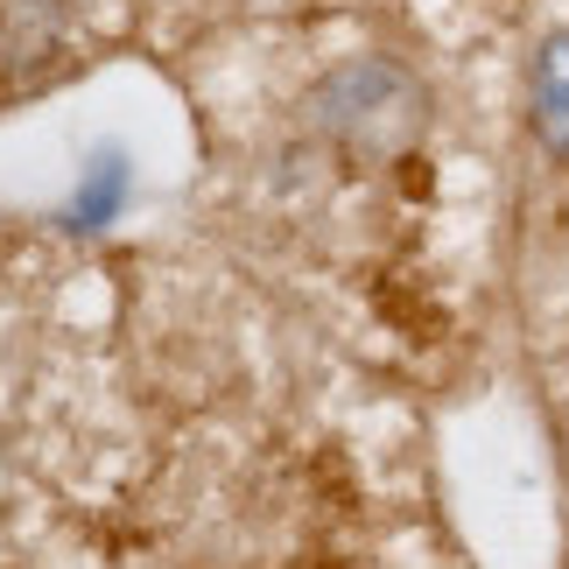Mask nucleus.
Here are the masks:
<instances>
[{
    "label": "nucleus",
    "mask_w": 569,
    "mask_h": 569,
    "mask_svg": "<svg viewBox=\"0 0 569 569\" xmlns=\"http://www.w3.org/2000/svg\"><path fill=\"white\" fill-rule=\"evenodd\" d=\"M528 113H535L541 148L569 162V29H556V36L535 50V71H528Z\"/></svg>",
    "instance_id": "nucleus-2"
},
{
    "label": "nucleus",
    "mask_w": 569,
    "mask_h": 569,
    "mask_svg": "<svg viewBox=\"0 0 569 569\" xmlns=\"http://www.w3.org/2000/svg\"><path fill=\"white\" fill-rule=\"evenodd\" d=\"M310 127L323 141L338 148V156H352V162H387V156H401V148L422 134V84H415L401 63H387V57H352V63H338L331 78L310 92Z\"/></svg>",
    "instance_id": "nucleus-1"
}]
</instances>
